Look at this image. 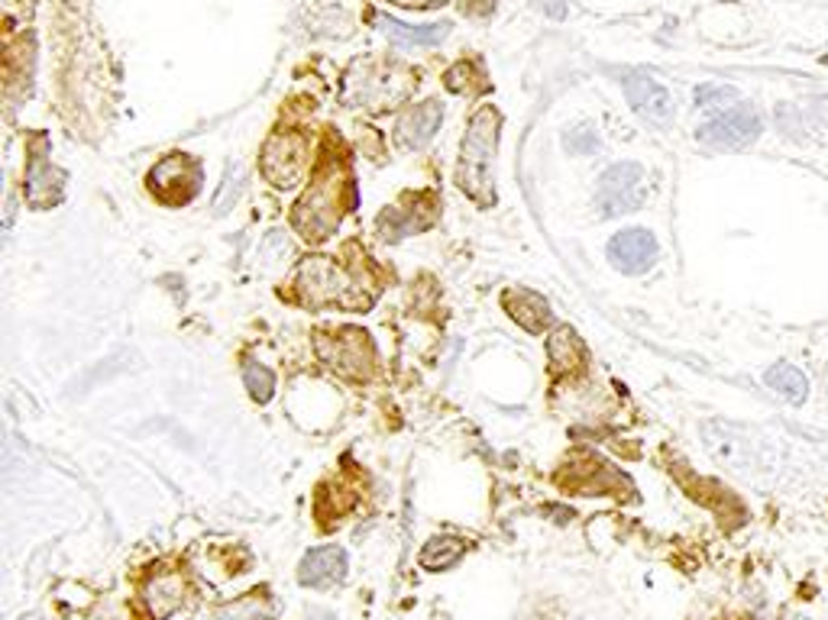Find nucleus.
<instances>
[{"label": "nucleus", "instance_id": "f8f14e48", "mask_svg": "<svg viewBox=\"0 0 828 620\" xmlns=\"http://www.w3.org/2000/svg\"><path fill=\"white\" fill-rule=\"evenodd\" d=\"M437 217H440L437 201L430 194H417L412 207H389L386 214H379V233H382V240L399 243L412 233L434 227Z\"/></svg>", "mask_w": 828, "mask_h": 620}, {"label": "nucleus", "instance_id": "2eb2a0df", "mask_svg": "<svg viewBox=\"0 0 828 620\" xmlns=\"http://www.w3.org/2000/svg\"><path fill=\"white\" fill-rule=\"evenodd\" d=\"M502 304H505L509 317H512L522 330H528V333H535V337H541V333L551 327V304H548L538 291H531V288H509V291L502 294Z\"/></svg>", "mask_w": 828, "mask_h": 620}, {"label": "nucleus", "instance_id": "f257e3e1", "mask_svg": "<svg viewBox=\"0 0 828 620\" xmlns=\"http://www.w3.org/2000/svg\"><path fill=\"white\" fill-rule=\"evenodd\" d=\"M499 126L502 117L495 107H479L463 136L460 165H456V188L469 194L476 204H495V149H499Z\"/></svg>", "mask_w": 828, "mask_h": 620}, {"label": "nucleus", "instance_id": "1a4fd4ad", "mask_svg": "<svg viewBox=\"0 0 828 620\" xmlns=\"http://www.w3.org/2000/svg\"><path fill=\"white\" fill-rule=\"evenodd\" d=\"M761 136V117L754 107L738 104L695 129V139L708 149H744Z\"/></svg>", "mask_w": 828, "mask_h": 620}, {"label": "nucleus", "instance_id": "412c9836", "mask_svg": "<svg viewBox=\"0 0 828 620\" xmlns=\"http://www.w3.org/2000/svg\"><path fill=\"white\" fill-rule=\"evenodd\" d=\"M463 553H466L463 540H456V536H434L421 549V566L430 569V572H440V569L456 566L463 559Z\"/></svg>", "mask_w": 828, "mask_h": 620}, {"label": "nucleus", "instance_id": "0eeeda50", "mask_svg": "<svg viewBox=\"0 0 828 620\" xmlns=\"http://www.w3.org/2000/svg\"><path fill=\"white\" fill-rule=\"evenodd\" d=\"M311 168V145L301 132H288L278 129L269 136V142L263 145V175L266 181H273L276 188H294L298 181H304Z\"/></svg>", "mask_w": 828, "mask_h": 620}, {"label": "nucleus", "instance_id": "a878e982", "mask_svg": "<svg viewBox=\"0 0 828 620\" xmlns=\"http://www.w3.org/2000/svg\"><path fill=\"white\" fill-rule=\"evenodd\" d=\"M563 142H566V149H569L573 155H589V152L599 149V132H595V126L592 124H579L563 132Z\"/></svg>", "mask_w": 828, "mask_h": 620}, {"label": "nucleus", "instance_id": "4be33fe9", "mask_svg": "<svg viewBox=\"0 0 828 620\" xmlns=\"http://www.w3.org/2000/svg\"><path fill=\"white\" fill-rule=\"evenodd\" d=\"M243 384H247V391H250V397L256 404H269L273 394H276V375H273V369H266L263 363H253V359L243 366Z\"/></svg>", "mask_w": 828, "mask_h": 620}, {"label": "nucleus", "instance_id": "5701e85b", "mask_svg": "<svg viewBox=\"0 0 828 620\" xmlns=\"http://www.w3.org/2000/svg\"><path fill=\"white\" fill-rule=\"evenodd\" d=\"M217 620H276V615H273V605L266 598L253 595V598H240L234 605H224Z\"/></svg>", "mask_w": 828, "mask_h": 620}, {"label": "nucleus", "instance_id": "dca6fc26", "mask_svg": "<svg viewBox=\"0 0 828 620\" xmlns=\"http://www.w3.org/2000/svg\"><path fill=\"white\" fill-rule=\"evenodd\" d=\"M142 602L152 620H168L185 605V579L178 572H155L142 585Z\"/></svg>", "mask_w": 828, "mask_h": 620}, {"label": "nucleus", "instance_id": "6e6552de", "mask_svg": "<svg viewBox=\"0 0 828 620\" xmlns=\"http://www.w3.org/2000/svg\"><path fill=\"white\" fill-rule=\"evenodd\" d=\"M201 188V165L181 152L165 155L152 172H149V191L168 204V207H181L188 204Z\"/></svg>", "mask_w": 828, "mask_h": 620}, {"label": "nucleus", "instance_id": "c85d7f7f", "mask_svg": "<svg viewBox=\"0 0 828 620\" xmlns=\"http://www.w3.org/2000/svg\"><path fill=\"white\" fill-rule=\"evenodd\" d=\"M810 114H813V117H816V121H819V124L828 129V94L816 98V101L810 104Z\"/></svg>", "mask_w": 828, "mask_h": 620}, {"label": "nucleus", "instance_id": "c756f323", "mask_svg": "<svg viewBox=\"0 0 828 620\" xmlns=\"http://www.w3.org/2000/svg\"><path fill=\"white\" fill-rule=\"evenodd\" d=\"M402 7H443L447 0H396Z\"/></svg>", "mask_w": 828, "mask_h": 620}, {"label": "nucleus", "instance_id": "393cba45", "mask_svg": "<svg viewBox=\"0 0 828 620\" xmlns=\"http://www.w3.org/2000/svg\"><path fill=\"white\" fill-rule=\"evenodd\" d=\"M473 78H482L479 75V68L473 65V62H460V65H453L450 72H447V88L450 91H456V94H476V91H482L486 85L482 81H473Z\"/></svg>", "mask_w": 828, "mask_h": 620}, {"label": "nucleus", "instance_id": "f03ea898", "mask_svg": "<svg viewBox=\"0 0 828 620\" xmlns=\"http://www.w3.org/2000/svg\"><path fill=\"white\" fill-rule=\"evenodd\" d=\"M294 288L308 307H347V311H366L376 301V288H363L360 275L347 271L327 255H308L298 265Z\"/></svg>", "mask_w": 828, "mask_h": 620}, {"label": "nucleus", "instance_id": "423d86ee", "mask_svg": "<svg viewBox=\"0 0 828 620\" xmlns=\"http://www.w3.org/2000/svg\"><path fill=\"white\" fill-rule=\"evenodd\" d=\"M648 201L644 168L635 162H618L602 172L595 188V214L599 217H622L638 211Z\"/></svg>", "mask_w": 828, "mask_h": 620}, {"label": "nucleus", "instance_id": "a211bd4d", "mask_svg": "<svg viewBox=\"0 0 828 620\" xmlns=\"http://www.w3.org/2000/svg\"><path fill=\"white\" fill-rule=\"evenodd\" d=\"M373 23L396 42V46H437L447 39L450 23H437V26H409L402 20H392L386 13H376Z\"/></svg>", "mask_w": 828, "mask_h": 620}, {"label": "nucleus", "instance_id": "cd10ccee", "mask_svg": "<svg viewBox=\"0 0 828 620\" xmlns=\"http://www.w3.org/2000/svg\"><path fill=\"white\" fill-rule=\"evenodd\" d=\"M460 10L466 16H489L495 10V0H460Z\"/></svg>", "mask_w": 828, "mask_h": 620}, {"label": "nucleus", "instance_id": "39448f33", "mask_svg": "<svg viewBox=\"0 0 828 620\" xmlns=\"http://www.w3.org/2000/svg\"><path fill=\"white\" fill-rule=\"evenodd\" d=\"M314 350L330 372L343 375L350 381H363L376 369V350L369 343V333L356 327H343L337 333H317Z\"/></svg>", "mask_w": 828, "mask_h": 620}, {"label": "nucleus", "instance_id": "20e7f679", "mask_svg": "<svg viewBox=\"0 0 828 620\" xmlns=\"http://www.w3.org/2000/svg\"><path fill=\"white\" fill-rule=\"evenodd\" d=\"M417 78L412 72L399 65H356L347 78V104L350 107H369V111H386L402 104L414 91Z\"/></svg>", "mask_w": 828, "mask_h": 620}, {"label": "nucleus", "instance_id": "7ed1b4c3", "mask_svg": "<svg viewBox=\"0 0 828 620\" xmlns=\"http://www.w3.org/2000/svg\"><path fill=\"white\" fill-rule=\"evenodd\" d=\"M350 188V178L347 172L334 162L327 165L314 181L311 188L304 191V198L298 201L294 214H291V227L304 237V240H327L330 233H337L340 220H343V211H347V201H343V191Z\"/></svg>", "mask_w": 828, "mask_h": 620}, {"label": "nucleus", "instance_id": "7c9ffc66", "mask_svg": "<svg viewBox=\"0 0 828 620\" xmlns=\"http://www.w3.org/2000/svg\"><path fill=\"white\" fill-rule=\"evenodd\" d=\"M311 620H337V615H330V611H314Z\"/></svg>", "mask_w": 828, "mask_h": 620}, {"label": "nucleus", "instance_id": "ddd939ff", "mask_svg": "<svg viewBox=\"0 0 828 620\" xmlns=\"http://www.w3.org/2000/svg\"><path fill=\"white\" fill-rule=\"evenodd\" d=\"M26 201L36 211H49L52 204L62 201V188H65V175L59 168H52V162L46 159V152H33L29 165H26Z\"/></svg>", "mask_w": 828, "mask_h": 620}, {"label": "nucleus", "instance_id": "4468645a", "mask_svg": "<svg viewBox=\"0 0 828 620\" xmlns=\"http://www.w3.org/2000/svg\"><path fill=\"white\" fill-rule=\"evenodd\" d=\"M347 579V553L340 546L311 549L298 566V582L304 589H330Z\"/></svg>", "mask_w": 828, "mask_h": 620}, {"label": "nucleus", "instance_id": "f3484780", "mask_svg": "<svg viewBox=\"0 0 828 620\" xmlns=\"http://www.w3.org/2000/svg\"><path fill=\"white\" fill-rule=\"evenodd\" d=\"M440 121H443V107L437 101L414 104L412 111L399 121V142L405 149H424L437 136Z\"/></svg>", "mask_w": 828, "mask_h": 620}, {"label": "nucleus", "instance_id": "9d476101", "mask_svg": "<svg viewBox=\"0 0 828 620\" xmlns=\"http://www.w3.org/2000/svg\"><path fill=\"white\" fill-rule=\"evenodd\" d=\"M622 88H625V98L631 104V111L651 126H667L674 121V98L664 85H657L651 75H641V72H631L622 78Z\"/></svg>", "mask_w": 828, "mask_h": 620}, {"label": "nucleus", "instance_id": "6ab92c4d", "mask_svg": "<svg viewBox=\"0 0 828 620\" xmlns=\"http://www.w3.org/2000/svg\"><path fill=\"white\" fill-rule=\"evenodd\" d=\"M764 381H767V388H770L780 401H787V404H803V401L810 397V381H806V375L800 372L796 366H790V363L770 366V369L764 372Z\"/></svg>", "mask_w": 828, "mask_h": 620}, {"label": "nucleus", "instance_id": "9b49d317", "mask_svg": "<svg viewBox=\"0 0 828 620\" xmlns=\"http://www.w3.org/2000/svg\"><path fill=\"white\" fill-rule=\"evenodd\" d=\"M657 240L641 227L622 230L609 240V262L625 275H644L657 262Z\"/></svg>", "mask_w": 828, "mask_h": 620}, {"label": "nucleus", "instance_id": "b1692460", "mask_svg": "<svg viewBox=\"0 0 828 620\" xmlns=\"http://www.w3.org/2000/svg\"><path fill=\"white\" fill-rule=\"evenodd\" d=\"M695 104L702 111H722L725 114V107H738V91L728 88V85H702V88H695Z\"/></svg>", "mask_w": 828, "mask_h": 620}, {"label": "nucleus", "instance_id": "bb28decb", "mask_svg": "<svg viewBox=\"0 0 828 620\" xmlns=\"http://www.w3.org/2000/svg\"><path fill=\"white\" fill-rule=\"evenodd\" d=\"M777 124H780V129L787 132V136H793V139H806V126H803V121H800V111L796 107H780L777 111Z\"/></svg>", "mask_w": 828, "mask_h": 620}, {"label": "nucleus", "instance_id": "aec40b11", "mask_svg": "<svg viewBox=\"0 0 828 620\" xmlns=\"http://www.w3.org/2000/svg\"><path fill=\"white\" fill-rule=\"evenodd\" d=\"M548 353H551L553 372H576L586 363V346L576 337V330H569V327L553 330V337L548 340Z\"/></svg>", "mask_w": 828, "mask_h": 620}]
</instances>
